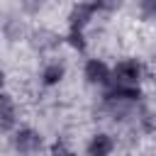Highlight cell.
Segmentation results:
<instances>
[{
  "instance_id": "cell-7",
  "label": "cell",
  "mask_w": 156,
  "mask_h": 156,
  "mask_svg": "<svg viewBox=\"0 0 156 156\" xmlns=\"http://www.w3.org/2000/svg\"><path fill=\"white\" fill-rule=\"evenodd\" d=\"M117 149V139L110 132H93L85 144V156H112Z\"/></svg>"
},
{
  "instance_id": "cell-8",
  "label": "cell",
  "mask_w": 156,
  "mask_h": 156,
  "mask_svg": "<svg viewBox=\"0 0 156 156\" xmlns=\"http://www.w3.org/2000/svg\"><path fill=\"white\" fill-rule=\"evenodd\" d=\"M63 41H66L68 49H73V51H78V54H85V49H88V37H85V32H80V29H66Z\"/></svg>"
},
{
  "instance_id": "cell-3",
  "label": "cell",
  "mask_w": 156,
  "mask_h": 156,
  "mask_svg": "<svg viewBox=\"0 0 156 156\" xmlns=\"http://www.w3.org/2000/svg\"><path fill=\"white\" fill-rule=\"evenodd\" d=\"M110 10H115V5H107V2H76L68 10V29L85 32L90 27V22L100 12H110Z\"/></svg>"
},
{
  "instance_id": "cell-5",
  "label": "cell",
  "mask_w": 156,
  "mask_h": 156,
  "mask_svg": "<svg viewBox=\"0 0 156 156\" xmlns=\"http://www.w3.org/2000/svg\"><path fill=\"white\" fill-rule=\"evenodd\" d=\"M20 127V105L7 90L0 93V134H12Z\"/></svg>"
},
{
  "instance_id": "cell-9",
  "label": "cell",
  "mask_w": 156,
  "mask_h": 156,
  "mask_svg": "<svg viewBox=\"0 0 156 156\" xmlns=\"http://www.w3.org/2000/svg\"><path fill=\"white\" fill-rule=\"evenodd\" d=\"M2 34H5L10 41H17L20 37H24V24H22L17 17H10V20L2 24Z\"/></svg>"
},
{
  "instance_id": "cell-2",
  "label": "cell",
  "mask_w": 156,
  "mask_h": 156,
  "mask_svg": "<svg viewBox=\"0 0 156 156\" xmlns=\"http://www.w3.org/2000/svg\"><path fill=\"white\" fill-rule=\"evenodd\" d=\"M146 78V68L136 56L119 58L112 66V83L115 85H141Z\"/></svg>"
},
{
  "instance_id": "cell-4",
  "label": "cell",
  "mask_w": 156,
  "mask_h": 156,
  "mask_svg": "<svg viewBox=\"0 0 156 156\" xmlns=\"http://www.w3.org/2000/svg\"><path fill=\"white\" fill-rule=\"evenodd\" d=\"M83 80L88 85H93V88L107 90L112 85V66L100 56H90L83 63Z\"/></svg>"
},
{
  "instance_id": "cell-11",
  "label": "cell",
  "mask_w": 156,
  "mask_h": 156,
  "mask_svg": "<svg viewBox=\"0 0 156 156\" xmlns=\"http://www.w3.org/2000/svg\"><path fill=\"white\" fill-rule=\"evenodd\" d=\"M139 15L144 20H154L156 17V0H141L139 2Z\"/></svg>"
},
{
  "instance_id": "cell-6",
  "label": "cell",
  "mask_w": 156,
  "mask_h": 156,
  "mask_svg": "<svg viewBox=\"0 0 156 156\" xmlns=\"http://www.w3.org/2000/svg\"><path fill=\"white\" fill-rule=\"evenodd\" d=\"M66 73H68V66L61 58H51L39 71V85L41 88H58L66 80Z\"/></svg>"
},
{
  "instance_id": "cell-12",
  "label": "cell",
  "mask_w": 156,
  "mask_h": 156,
  "mask_svg": "<svg viewBox=\"0 0 156 156\" xmlns=\"http://www.w3.org/2000/svg\"><path fill=\"white\" fill-rule=\"evenodd\" d=\"M5 85H7V73H5V68L0 66V93H5Z\"/></svg>"
},
{
  "instance_id": "cell-10",
  "label": "cell",
  "mask_w": 156,
  "mask_h": 156,
  "mask_svg": "<svg viewBox=\"0 0 156 156\" xmlns=\"http://www.w3.org/2000/svg\"><path fill=\"white\" fill-rule=\"evenodd\" d=\"M49 156H78L66 141H54L51 149H49Z\"/></svg>"
},
{
  "instance_id": "cell-1",
  "label": "cell",
  "mask_w": 156,
  "mask_h": 156,
  "mask_svg": "<svg viewBox=\"0 0 156 156\" xmlns=\"http://www.w3.org/2000/svg\"><path fill=\"white\" fill-rule=\"evenodd\" d=\"M7 144H10L15 156H37L44 149V134L39 129L24 124V127H17L7 136Z\"/></svg>"
}]
</instances>
